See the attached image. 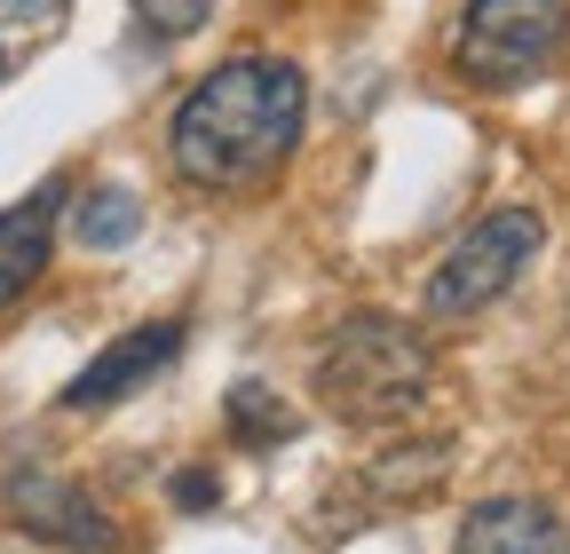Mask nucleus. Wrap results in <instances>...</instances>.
Returning a JSON list of instances; mask_svg holds the SVG:
<instances>
[{"label": "nucleus", "instance_id": "nucleus-1", "mask_svg": "<svg viewBox=\"0 0 570 554\" xmlns=\"http://www.w3.org/2000/svg\"><path fill=\"white\" fill-rule=\"evenodd\" d=\"M309 88L285 56H230L175 111V175L198 190H254L302 144Z\"/></svg>", "mask_w": 570, "mask_h": 554}, {"label": "nucleus", "instance_id": "nucleus-2", "mask_svg": "<svg viewBox=\"0 0 570 554\" xmlns=\"http://www.w3.org/2000/svg\"><path fill=\"white\" fill-rule=\"evenodd\" d=\"M428 388V340L396 317H348L317 349V396L341 421H396Z\"/></svg>", "mask_w": 570, "mask_h": 554}, {"label": "nucleus", "instance_id": "nucleus-3", "mask_svg": "<svg viewBox=\"0 0 570 554\" xmlns=\"http://www.w3.org/2000/svg\"><path fill=\"white\" fill-rule=\"evenodd\" d=\"M570 48V0H468L460 17V72L475 88H531Z\"/></svg>", "mask_w": 570, "mask_h": 554}, {"label": "nucleus", "instance_id": "nucleus-4", "mask_svg": "<svg viewBox=\"0 0 570 554\" xmlns=\"http://www.w3.org/2000/svg\"><path fill=\"white\" fill-rule=\"evenodd\" d=\"M539 238H547V222L531 215V206H499L491 222H475V230L436 261V277H428V309H436V317H475V309H491V301L523 277V261L539 254Z\"/></svg>", "mask_w": 570, "mask_h": 554}, {"label": "nucleus", "instance_id": "nucleus-5", "mask_svg": "<svg viewBox=\"0 0 570 554\" xmlns=\"http://www.w3.org/2000/svg\"><path fill=\"white\" fill-rule=\"evenodd\" d=\"M0 507H9L32 538H56V546H71V554H119L111 515H104L88 492H71V483L40 475V467H24V475L0 483Z\"/></svg>", "mask_w": 570, "mask_h": 554}, {"label": "nucleus", "instance_id": "nucleus-6", "mask_svg": "<svg viewBox=\"0 0 570 554\" xmlns=\"http://www.w3.org/2000/svg\"><path fill=\"white\" fill-rule=\"evenodd\" d=\"M175 357H183V317L135 325V333H119V340H111V349H96V365L63 388V412H104V404L135 396L142 380H159Z\"/></svg>", "mask_w": 570, "mask_h": 554}, {"label": "nucleus", "instance_id": "nucleus-7", "mask_svg": "<svg viewBox=\"0 0 570 554\" xmlns=\"http://www.w3.org/2000/svg\"><path fill=\"white\" fill-rule=\"evenodd\" d=\"M460 554H570V531L539 499H483L460 523Z\"/></svg>", "mask_w": 570, "mask_h": 554}, {"label": "nucleus", "instance_id": "nucleus-8", "mask_svg": "<svg viewBox=\"0 0 570 554\" xmlns=\"http://www.w3.org/2000/svg\"><path fill=\"white\" fill-rule=\"evenodd\" d=\"M56 215H63V182H40L24 206L0 215V309L24 301V286L48 269V254H56Z\"/></svg>", "mask_w": 570, "mask_h": 554}, {"label": "nucleus", "instance_id": "nucleus-9", "mask_svg": "<svg viewBox=\"0 0 570 554\" xmlns=\"http://www.w3.org/2000/svg\"><path fill=\"white\" fill-rule=\"evenodd\" d=\"M63 206H71V238L96 246V254H111V246H127V238L142 230V198L119 190V182H88L80 198L63 190Z\"/></svg>", "mask_w": 570, "mask_h": 554}, {"label": "nucleus", "instance_id": "nucleus-10", "mask_svg": "<svg viewBox=\"0 0 570 554\" xmlns=\"http://www.w3.org/2000/svg\"><path fill=\"white\" fill-rule=\"evenodd\" d=\"M223 421L246 452H277V444H294V404H285L269 380H238L230 404H223Z\"/></svg>", "mask_w": 570, "mask_h": 554}, {"label": "nucleus", "instance_id": "nucleus-11", "mask_svg": "<svg viewBox=\"0 0 570 554\" xmlns=\"http://www.w3.org/2000/svg\"><path fill=\"white\" fill-rule=\"evenodd\" d=\"M135 17L151 24L159 40H183V32H198L214 17V0H135Z\"/></svg>", "mask_w": 570, "mask_h": 554}, {"label": "nucleus", "instance_id": "nucleus-12", "mask_svg": "<svg viewBox=\"0 0 570 554\" xmlns=\"http://www.w3.org/2000/svg\"><path fill=\"white\" fill-rule=\"evenodd\" d=\"M214 499H223V483H214L206 467H183V475H175V507L198 515V507H214Z\"/></svg>", "mask_w": 570, "mask_h": 554}, {"label": "nucleus", "instance_id": "nucleus-13", "mask_svg": "<svg viewBox=\"0 0 570 554\" xmlns=\"http://www.w3.org/2000/svg\"><path fill=\"white\" fill-rule=\"evenodd\" d=\"M0 80H9V48H0Z\"/></svg>", "mask_w": 570, "mask_h": 554}]
</instances>
